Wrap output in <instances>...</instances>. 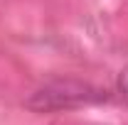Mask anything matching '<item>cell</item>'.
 <instances>
[{"instance_id": "1", "label": "cell", "mask_w": 128, "mask_h": 125, "mask_svg": "<svg viewBox=\"0 0 128 125\" xmlns=\"http://www.w3.org/2000/svg\"><path fill=\"white\" fill-rule=\"evenodd\" d=\"M98 101H106V93L101 88H94L91 83L84 81L64 78L37 88L25 101V106L34 113H59V110H74L89 103H98Z\"/></svg>"}, {"instance_id": "2", "label": "cell", "mask_w": 128, "mask_h": 125, "mask_svg": "<svg viewBox=\"0 0 128 125\" xmlns=\"http://www.w3.org/2000/svg\"><path fill=\"white\" fill-rule=\"evenodd\" d=\"M118 93H121V98L128 103V69H123V71L118 74Z\"/></svg>"}]
</instances>
